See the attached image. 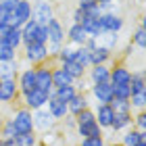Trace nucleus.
<instances>
[{"label": "nucleus", "mask_w": 146, "mask_h": 146, "mask_svg": "<svg viewBox=\"0 0 146 146\" xmlns=\"http://www.w3.org/2000/svg\"><path fill=\"white\" fill-rule=\"evenodd\" d=\"M46 29H48V44H46V48H48V56L52 63L56 58L58 50H61V46L65 44V25L58 17H52L46 23Z\"/></svg>", "instance_id": "nucleus-1"}, {"label": "nucleus", "mask_w": 146, "mask_h": 146, "mask_svg": "<svg viewBox=\"0 0 146 146\" xmlns=\"http://www.w3.org/2000/svg\"><path fill=\"white\" fill-rule=\"evenodd\" d=\"M19 52H21V61L27 65V67H38V65L50 63V56H48V48H46V44L31 42V44H25Z\"/></svg>", "instance_id": "nucleus-2"}, {"label": "nucleus", "mask_w": 146, "mask_h": 146, "mask_svg": "<svg viewBox=\"0 0 146 146\" xmlns=\"http://www.w3.org/2000/svg\"><path fill=\"white\" fill-rule=\"evenodd\" d=\"M13 125H15V134L23 136V134H31L34 131V119H31V111H27L25 107H17L11 113Z\"/></svg>", "instance_id": "nucleus-3"}, {"label": "nucleus", "mask_w": 146, "mask_h": 146, "mask_svg": "<svg viewBox=\"0 0 146 146\" xmlns=\"http://www.w3.org/2000/svg\"><path fill=\"white\" fill-rule=\"evenodd\" d=\"M48 98H50V94L48 92H42V90H31V92H27V94H19V107H25L27 111H38V109H44L46 107V102H48Z\"/></svg>", "instance_id": "nucleus-4"}, {"label": "nucleus", "mask_w": 146, "mask_h": 146, "mask_svg": "<svg viewBox=\"0 0 146 146\" xmlns=\"http://www.w3.org/2000/svg\"><path fill=\"white\" fill-rule=\"evenodd\" d=\"M29 2H31V19L38 25H46L52 17H56L50 0H29Z\"/></svg>", "instance_id": "nucleus-5"}, {"label": "nucleus", "mask_w": 146, "mask_h": 146, "mask_svg": "<svg viewBox=\"0 0 146 146\" xmlns=\"http://www.w3.org/2000/svg\"><path fill=\"white\" fill-rule=\"evenodd\" d=\"M98 21L104 34H121L125 27V19L121 13H102Z\"/></svg>", "instance_id": "nucleus-6"}, {"label": "nucleus", "mask_w": 146, "mask_h": 146, "mask_svg": "<svg viewBox=\"0 0 146 146\" xmlns=\"http://www.w3.org/2000/svg\"><path fill=\"white\" fill-rule=\"evenodd\" d=\"M129 79H131V67L125 61H117L115 65H111V77H109L111 86H129Z\"/></svg>", "instance_id": "nucleus-7"}, {"label": "nucleus", "mask_w": 146, "mask_h": 146, "mask_svg": "<svg viewBox=\"0 0 146 146\" xmlns=\"http://www.w3.org/2000/svg\"><path fill=\"white\" fill-rule=\"evenodd\" d=\"M31 119H34V131L40 136V134H44V131H50V129H54L56 127V121L52 119V115L48 111L44 109H38L31 113Z\"/></svg>", "instance_id": "nucleus-8"}, {"label": "nucleus", "mask_w": 146, "mask_h": 146, "mask_svg": "<svg viewBox=\"0 0 146 146\" xmlns=\"http://www.w3.org/2000/svg\"><path fill=\"white\" fill-rule=\"evenodd\" d=\"M17 82V88H19V94H27V92L36 90V69L34 67H25L17 73L15 77Z\"/></svg>", "instance_id": "nucleus-9"}, {"label": "nucleus", "mask_w": 146, "mask_h": 146, "mask_svg": "<svg viewBox=\"0 0 146 146\" xmlns=\"http://www.w3.org/2000/svg\"><path fill=\"white\" fill-rule=\"evenodd\" d=\"M90 98L94 104H111L113 100V86L111 84H94L90 86Z\"/></svg>", "instance_id": "nucleus-10"}, {"label": "nucleus", "mask_w": 146, "mask_h": 146, "mask_svg": "<svg viewBox=\"0 0 146 146\" xmlns=\"http://www.w3.org/2000/svg\"><path fill=\"white\" fill-rule=\"evenodd\" d=\"M19 88L15 79H0V102L2 104H17Z\"/></svg>", "instance_id": "nucleus-11"}, {"label": "nucleus", "mask_w": 146, "mask_h": 146, "mask_svg": "<svg viewBox=\"0 0 146 146\" xmlns=\"http://www.w3.org/2000/svg\"><path fill=\"white\" fill-rule=\"evenodd\" d=\"M50 65L52 63H44V65H38L36 69V88L42 90V92H48L52 94V77H50Z\"/></svg>", "instance_id": "nucleus-12"}, {"label": "nucleus", "mask_w": 146, "mask_h": 146, "mask_svg": "<svg viewBox=\"0 0 146 146\" xmlns=\"http://www.w3.org/2000/svg\"><path fill=\"white\" fill-rule=\"evenodd\" d=\"M65 42L77 48V46H84L86 42H88V34L82 29L79 23H71L69 27L65 29Z\"/></svg>", "instance_id": "nucleus-13"}, {"label": "nucleus", "mask_w": 146, "mask_h": 146, "mask_svg": "<svg viewBox=\"0 0 146 146\" xmlns=\"http://www.w3.org/2000/svg\"><path fill=\"white\" fill-rule=\"evenodd\" d=\"M86 77L90 79V84H109L111 77V65H94V67H88L86 71Z\"/></svg>", "instance_id": "nucleus-14"}, {"label": "nucleus", "mask_w": 146, "mask_h": 146, "mask_svg": "<svg viewBox=\"0 0 146 146\" xmlns=\"http://www.w3.org/2000/svg\"><path fill=\"white\" fill-rule=\"evenodd\" d=\"M92 109H94V115H96V125H98L102 131L109 129L113 117H115V113H113L111 104H94Z\"/></svg>", "instance_id": "nucleus-15"}, {"label": "nucleus", "mask_w": 146, "mask_h": 146, "mask_svg": "<svg viewBox=\"0 0 146 146\" xmlns=\"http://www.w3.org/2000/svg\"><path fill=\"white\" fill-rule=\"evenodd\" d=\"M90 107H92V98H90V94H84V92H77L67 102V111H69L71 117H75L77 113H82V111L90 109Z\"/></svg>", "instance_id": "nucleus-16"}, {"label": "nucleus", "mask_w": 146, "mask_h": 146, "mask_svg": "<svg viewBox=\"0 0 146 146\" xmlns=\"http://www.w3.org/2000/svg\"><path fill=\"white\" fill-rule=\"evenodd\" d=\"M11 15H13V25L11 27H21L25 21L31 19V2L29 0H19L15 13H11Z\"/></svg>", "instance_id": "nucleus-17"}, {"label": "nucleus", "mask_w": 146, "mask_h": 146, "mask_svg": "<svg viewBox=\"0 0 146 146\" xmlns=\"http://www.w3.org/2000/svg\"><path fill=\"white\" fill-rule=\"evenodd\" d=\"M46 111L52 115V119L58 123V121H63L65 117L69 115V111H67V102H63V100H58L56 96H52L48 98V102H46Z\"/></svg>", "instance_id": "nucleus-18"}, {"label": "nucleus", "mask_w": 146, "mask_h": 146, "mask_svg": "<svg viewBox=\"0 0 146 146\" xmlns=\"http://www.w3.org/2000/svg\"><path fill=\"white\" fill-rule=\"evenodd\" d=\"M50 77H52V88H63V86H73V77L65 71L61 65L52 63L50 65Z\"/></svg>", "instance_id": "nucleus-19"}, {"label": "nucleus", "mask_w": 146, "mask_h": 146, "mask_svg": "<svg viewBox=\"0 0 146 146\" xmlns=\"http://www.w3.org/2000/svg\"><path fill=\"white\" fill-rule=\"evenodd\" d=\"M100 17H90V15H84V19H82V29L88 34V38H94V40H100L102 38V27H100V21H98Z\"/></svg>", "instance_id": "nucleus-20"}, {"label": "nucleus", "mask_w": 146, "mask_h": 146, "mask_svg": "<svg viewBox=\"0 0 146 146\" xmlns=\"http://www.w3.org/2000/svg\"><path fill=\"white\" fill-rule=\"evenodd\" d=\"M111 61H113V50L102 44H98L90 52V67H94V65H109Z\"/></svg>", "instance_id": "nucleus-21"}, {"label": "nucleus", "mask_w": 146, "mask_h": 146, "mask_svg": "<svg viewBox=\"0 0 146 146\" xmlns=\"http://www.w3.org/2000/svg\"><path fill=\"white\" fill-rule=\"evenodd\" d=\"M129 127H131V113H121V115L113 117L109 131H113V134H123V131L129 129Z\"/></svg>", "instance_id": "nucleus-22"}, {"label": "nucleus", "mask_w": 146, "mask_h": 146, "mask_svg": "<svg viewBox=\"0 0 146 146\" xmlns=\"http://www.w3.org/2000/svg\"><path fill=\"white\" fill-rule=\"evenodd\" d=\"M129 90H131V94H146V79H144V69H131Z\"/></svg>", "instance_id": "nucleus-23"}, {"label": "nucleus", "mask_w": 146, "mask_h": 146, "mask_svg": "<svg viewBox=\"0 0 146 146\" xmlns=\"http://www.w3.org/2000/svg\"><path fill=\"white\" fill-rule=\"evenodd\" d=\"M138 142H146V131H138L134 127H129V129H125L123 134H121V146H136Z\"/></svg>", "instance_id": "nucleus-24"}, {"label": "nucleus", "mask_w": 146, "mask_h": 146, "mask_svg": "<svg viewBox=\"0 0 146 146\" xmlns=\"http://www.w3.org/2000/svg\"><path fill=\"white\" fill-rule=\"evenodd\" d=\"M2 44L11 46V48H15V50H21V48H23L21 27H9V31H6V36H4V40H2Z\"/></svg>", "instance_id": "nucleus-25"}, {"label": "nucleus", "mask_w": 146, "mask_h": 146, "mask_svg": "<svg viewBox=\"0 0 146 146\" xmlns=\"http://www.w3.org/2000/svg\"><path fill=\"white\" fill-rule=\"evenodd\" d=\"M129 44L134 46V48H138V50H142V52H144V46H146V29H144V21H142V19H140V23H138L136 31L131 34Z\"/></svg>", "instance_id": "nucleus-26"}, {"label": "nucleus", "mask_w": 146, "mask_h": 146, "mask_svg": "<svg viewBox=\"0 0 146 146\" xmlns=\"http://www.w3.org/2000/svg\"><path fill=\"white\" fill-rule=\"evenodd\" d=\"M77 9L84 13V15H90V17H100V6H98V2H94V0H77Z\"/></svg>", "instance_id": "nucleus-27"}, {"label": "nucleus", "mask_w": 146, "mask_h": 146, "mask_svg": "<svg viewBox=\"0 0 146 146\" xmlns=\"http://www.w3.org/2000/svg\"><path fill=\"white\" fill-rule=\"evenodd\" d=\"M15 125H13V119L11 115H6L0 119V140H11V138H15Z\"/></svg>", "instance_id": "nucleus-28"}, {"label": "nucleus", "mask_w": 146, "mask_h": 146, "mask_svg": "<svg viewBox=\"0 0 146 146\" xmlns=\"http://www.w3.org/2000/svg\"><path fill=\"white\" fill-rule=\"evenodd\" d=\"M73 54H75V46H71V44H67V42H65V44L61 46V50H58L56 58H54L52 63H56V65L71 63V61H73Z\"/></svg>", "instance_id": "nucleus-29"}, {"label": "nucleus", "mask_w": 146, "mask_h": 146, "mask_svg": "<svg viewBox=\"0 0 146 146\" xmlns=\"http://www.w3.org/2000/svg\"><path fill=\"white\" fill-rule=\"evenodd\" d=\"M36 29H38V23L34 19H29V21H25L21 25V38H23V46L25 44H31L36 38Z\"/></svg>", "instance_id": "nucleus-30"}, {"label": "nucleus", "mask_w": 146, "mask_h": 146, "mask_svg": "<svg viewBox=\"0 0 146 146\" xmlns=\"http://www.w3.org/2000/svg\"><path fill=\"white\" fill-rule=\"evenodd\" d=\"M73 61L77 65H82L84 69L90 67V50L86 48V46H77L75 48V54H73Z\"/></svg>", "instance_id": "nucleus-31"}, {"label": "nucleus", "mask_w": 146, "mask_h": 146, "mask_svg": "<svg viewBox=\"0 0 146 146\" xmlns=\"http://www.w3.org/2000/svg\"><path fill=\"white\" fill-rule=\"evenodd\" d=\"M61 67H63L65 71H67L71 77H73V82H75V79H79V77H86V71H88V69H84L82 65H77L75 61L65 63V65H61Z\"/></svg>", "instance_id": "nucleus-32"}, {"label": "nucleus", "mask_w": 146, "mask_h": 146, "mask_svg": "<svg viewBox=\"0 0 146 146\" xmlns=\"http://www.w3.org/2000/svg\"><path fill=\"white\" fill-rule=\"evenodd\" d=\"M77 146H107V136L102 134H96V136H88V138H82L77 142Z\"/></svg>", "instance_id": "nucleus-33"}, {"label": "nucleus", "mask_w": 146, "mask_h": 146, "mask_svg": "<svg viewBox=\"0 0 146 146\" xmlns=\"http://www.w3.org/2000/svg\"><path fill=\"white\" fill-rule=\"evenodd\" d=\"M17 58H19V50L0 42V63H11V61H17Z\"/></svg>", "instance_id": "nucleus-34"}, {"label": "nucleus", "mask_w": 146, "mask_h": 146, "mask_svg": "<svg viewBox=\"0 0 146 146\" xmlns=\"http://www.w3.org/2000/svg\"><path fill=\"white\" fill-rule=\"evenodd\" d=\"M75 94H77V92H75V88H73V86H63V88L52 90V96H56L58 100H63V102H69Z\"/></svg>", "instance_id": "nucleus-35"}, {"label": "nucleus", "mask_w": 146, "mask_h": 146, "mask_svg": "<svg viewBox=\"0 0 146 146\" xmlns=\"http://www.w3.org/2000/svg\"><path fill=\"white\" fill-rule=\"evenodd\" d=\"M75 125H84V123H94L96 121V115H94V109H86V111H82V113H77L75 117Z\"/></svg>", "instance_id": "nucleus-36"}, {"label": "nucleus", "mask_w": 146, "mask_h": 146, "mask_svg": "<svg viewBox=\"0 0 146 146\" xmlns=\"http://www.w3.org/2000/svg\"><path fill=\"white\" fill-rule=\"evenodd\" d=\"M131 127L138 131H146V111L131 113Z\"/></svg>", "instance_id": "nucleus-37"}, {"label": "nucleus", "mask_w": 146, "mask_h": 146, "mask_svg": "<svg viewBox=\"0 0 146 146\" xmlns=\"http://www.w3.org/2000/svg\"><path fill=\"white\" fill-rule=\"evenodd\" d=\"M129 107H131V113L146 111V94H131V98H129Z\"/></svg>", "instance_id": "nucleus-38"}, {"label": "nucleus", "mask_w": 146, "mask_h": 146, "mask_svg": "<svg viewBox=\"0 0 146 146\" xmlns=\"http://www.w3.org/2000/svg\"><path fill=\"white\" fill-rule=\"evenodd\" d=\"M131 90L129 86H113V100H129Z\"/></svg>", "instance_id": "nucleus-39"}, {"label": "nucleus", "mask_w": 146, "mask_h": 146, "mask_svg": "<svg viewBox=\"0 0 146 146\" xmlns=\"http://www.w3.org/2000/svg\"><path fill=\"white\" fill-rule=\"evenodd\" d=\"M111 109L115 115H121V113H131L129 100H111Z\"/></svg>", "instance_id": "nucleus-40"}, {"label": "nucleus", "mask_w": 146, "mask_h": 146, "mask_svg": "<svg viewBox=\"0 0 146 146\" xmlns=\"http://www.w3.org/2000/svg\"><path fill=\"white\" fill-rule=\"evenodd\" d=\"M98 44L107 46V48L115 50V46L119 44V34H102V38L98 40Z\"/></svg>", "instance_id": "nucleus-41"}, {"label": "nucleus", "mask_w": 146, "mask_h": 146, "mask_svg": "<svg viewBox=\"0 0 146 146\" xmlns=\"http://www.w3.org/2000/svg\"><path fill=\"white\" fill-rule=\"evenodd\" d=\"M15 140L19 142V146H34L40 138L36 131H31V134H23V136H15Z\"/></svg>", "instance_id": "nucleus-42"}, {"label": "nucleus", "mask_w": 146, "mask_h": 146, "mask_svg": "<svg viewBox=\"0 0 146 146\" xmlns=\"http://www.w3.org/2000/svg\"><path fill=\"white\" fill-rule=\"evenodd\" d=\"M90 79L88 77H79V79H75L73 82V88H75V92H84V94H88L90 92Z\"/></svg>", "instance_id": "nucleus-43"}, {"label": "nucleus", "mask_w": 146, "mask_h": 146, "mask_svg": "<svg viewBox=\"0 0 146 146\" xmlns=\"http://www.w3.org/2000/svg\"><path fill=\"white\" fill-rule=\"evenodd\" d=\"M34 42H38V44H48V29H46V25H38Z\"/></svg>", "instance_id": "nucleus-44"}, {"label": "nucleus", "mask_w": 146, "mask_h": 146, "mask_svg": "<svg viewBox=\"0 0 146 146\" xmlns=\"http://www.w3.org/2000/svg\"><path fill=\"white\" fill-rule=\"evenodd\" d=\"M0 4H2V6H4V9L9 11V13H15L17 4H19V0H2V2H0Z\"/></svg>", "instance_id": "nucleus-45"}, {"label": "nucleus", "mask_w": 146, "mask_h": 146, "mask_svg": "<svg viewBox=\"0 0 146 146\" xmlns=\"http://www.w3.org/2000/svg\"><path fill=\"white\" fill-rule=\"evenodd\" d=\"M82 19H84V13L75 6V11L71 13V23H82Z\"/></svg>", "instance_id": "nucleus-46"}, {"label": "nucleus", "mask_w": 146, "mask_h": 146, "mask_svg": "<svg viewBox=\"0 0 146 146\" xmlns=\"http://www.w3.org/2000/svg\"><path fill=\"white\" fill-rule=\"evenodd\" d=\"M84 46H86V48H88V50L92 52V50H94L96 46H98V40H94V38H88V42H86Z\"/></svg>", "instance_id": "nucleus-47"}, {"label": "nucleus", "mask_w": 146, "mask_h": 146, "mask_svg": "<svg viewBox=\"0 0 146 146\" xmlns=\"http://www.w3.org/2000/svg\"><path fill=\"white\" fill-rule=\"evenodd\" d=\"M9 15H11V13L6 11L2 4H0V23H6V19H9Z\"/></svg>", "instance_id": "nucleus-48"}, {"label": "nucleus", "mask_w": 146, "mask_h": 146, "mask_svg": "<svg viewBox=\"0 0 146 146\" xmlns=\"http://www.w3.org/2000/svg\"><path fill=\"white\" fill-rule=\"evenodd\" d=\"M6 31H9V25H6V23H0V42H2V40H4Z\"/></svg>", "instance_id": "nucleus-49"}, {"label": "nucleus", "mask_w": 146, "mask_h": 146, "mask_svg": "<svg viewBox=\"0 0 146 146\" xmlns=\"http://www.w3.org/2000/svg\"><path fill=\"white\" fill-rule=\"evenodd\" d=\"M4 146H19V142L15 138H11V140H4Z\"/></svg>", "instance_id": "nucleus-50"}, {"label": "nucleus", "mask_w": 146, "mask_h": 146, "mask_svg": "<svg viewBox=\"0 0 146 146\" xmlns=\"http://www.w3.org/2000/svg\"><path fill=\"white\" fill-rule=\"evenodd\" d=\"M98 4H111V2H115V0H96Z\"/></svg>", "instance_id": "nucleus-51"}, {"label": "nucleus", "mask_w": 146, "mask_h": 146, "mask_svg": "<svg viewBox=\"0 0 146 146\" xmlns=\"http://www.w3.org/2000/svg\"><path fill=\"white\" fill-rule=\"evenodd\" d=\"M34 146H46V144H44V142H40V140H38V142H36Z\"/></svg>", "instance_id": "nucleus-52"}, {"label": "nucleus", "mask_w": 146, "mask_h": 146, "mask_svg": "<svg viewBox=\"0 0 146 146\" xmlns=\"http://www.w3.org/2000/svg\"><path fill=\"white\" fill-rule=\"evenodd\" d=\"M136 146H146V142H138V144H136Z\"/></svg>", "instance_id": "nucleus-53"}, {"label": "nucleus", "mask_w": 146, "mask_h": 146, "mask_svg": "<svg viewBox=\"0 0 146 146\" xmlns=\"http://www.w3.org/2000/svg\"><path fill=\"white\" fill-rule=\"evenodd\" d=\"M109 146H121V144H119V142H115V144H109Z\"/></svg>", "instance_id": "nucleus-54"}, {"label": "nucleus", "mask_w": 146, "mask_h": 146, "mask_svg": "<svg viewBox=\"0 0 146 146\" xmlns=\"http://www.w3.org/2000/svg\"><path fill=\"white\" fill-rule=\"evenodd\" d=\"M58 146H73V144H65V142H63V144H58Z\"/></svg>", "instance_id": "nucleus-55"}, {"label": "nucleus", "mask_w": 146, "mask_h": 146, "mask_svg": "<svg viewBox=\"0 0 146 146\" xmlns=\"http://www.w3.org/2000/svg\"><path fill=\"white\" fill-rule=\"evenodd\" d=\"M0 107H2V102H0Z\"/></svg>", "instance_id": "nucleus-56"}, {"label": "nucleus", "mask_w": 146, "mask_h": 146, "mask_svg": "<svg viewBox=\"0 0 146 146\" xmlns=\"http://www.w3.org/2000/svg\"><path fill=\"white\" fill-rule=\"evenodd\" d=\"M0 2H2V0H0Z\"/></svg>", "instance_id": "nucleus-57"}, {"label": "nucleus", "mask_w": 146, "mask_h": 146, "mask_svg": "<svg viewBox=\"0 0 146 146\" xmlns=\"http://www.w3.org/2000/svg\"><path fill=\"white\" fill-rule=\"evenodd\" d=\"M94 2H96V0H94Z\"/></svg>", "instance_id": "nucleus-58"}]
</instances>
